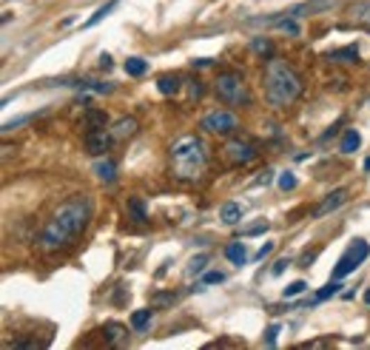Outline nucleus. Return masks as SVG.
Here are the masks:
<instances>
[{"mask_svg": "<svg viewBox=\"0 0 370 350\" xmlns=\"http://www.w3.org/2000/svg\"><path fill=\"white\" fill-rule=\"evenodd\" d=\"M225 257L234 262V265H245L248 262V248H245V242H231L225 248Z\"/></svg>", "mask_w": 370, "mask_h": 350, "instance_id": "obj_16", "label": "nucleus"}, {"mask_svg": "<svg viewBox=\"0 0 370 350\" xmlns=\"http://www.w3.org/2000/svg\"><path fill=\"white\" fill-rule=\"evenodd\" d=\"M220 219L225 222V225H236V222L242 219V205H236V202H225V205L220 208Z\"/></svg>", "mask_w": 370, "mask_h": 350, "instance_id": "obj_17", "label": "nucleus"}, {"mask_svg": "<svg viewBox=\"0 0 370 350\" xmlns=\"http://www.w3.org/2000/svg\"><path fill=\"white\" fill-rule=\"evenodd\" d=\"M126 211H129V219H131V222H137V225L148 222V211H145V202H143L140 197H129Z\"/></svg>", "mask_w": 370, "mask_h": 350, "instance_id": "obj_15", "label": "nucleus"}, {"mask_svg": "<svg viewBox=\"0 0 370 350\" xmlns=\"http://www.w3.org/2000/svg\"><path fill=\"white\" fill-rule=\"evenodd\" d=\"M86 151L91 154V157H103L106 151H111V143H114V137H111V132H106V129H95V132H86Z\"/></svg>", "mask_w": 370, "mask_h": 350, "instance_id": "obj_8", "label": "nucleus"}, {"mask_svg": "<svg viewBox=\"0 0 370 350\" xmlns=\"http://www.w3.org/2000/svg\"><path fill=\"white\" fill-rule=\"evenodd\" d=\"M114 9H117V0H108V3H106V6H100V9L95 12V15H91V17H88V20L83 23V29H91V26H97V23H100L103 17H108V15L114 12Z\"/></svg>", "mask_w": 370, "mask_h": 350, "instance_id": "obj_20", "label": "nucleus"}, {"mask_svg": "<svg viewBox=\"0 0 370 350\" xmlns=\"http://www.w3.org/2000/svg\"><path fill=\"white\" fill-rule=\"evenodd\" d=\"M205 265H208V257H197V260H191L188 273H202V271H205Z\"/></svg>", "mask_w": 370, "mask_h": 350, "instance_id": "obj_31", "label": "nucleus"}, {"mask_svg": "<svg viewBox=\"0 0 370 350\" xmlns=\"http://www.w3.org/2000/svg\"><path fill=\"white\" fill-rule=\"evenodd\" d=\"M214 94L231 109H251L254 106L251 86L245 80V74L236 69H225L217 74V80H214Z\"/></svg>", "mask_w": 370, "mask_h": 350, "instance_id": "obj_4", "label": "nucleus"}, {"mask_svg": "<svg viewBox=\"0 0 370 350\" xmlns=\"http://www.w3.org/2000/svg\"><path fill=\"white\" fill-rule=\"evenodd\" d=\"M339 288H342V279H330L325 288L316 294V302H322V299H328V296H333V294H339Z\"/></svg>", "mask_w": 370, "mask_h": 350, "instance_id": "obj_26", "label": "nucleus"}, {"mask_svg": "<svg viewBox=\"0 0 370 350\" xmlns=\"http://www.w3.org/2000/svg\"><path fill=\"white\" fill-rule=\"evenodd\" d=\"M268 231V222H262V225H254V228H248L245 231V237H257V234H265Z\"/></svg>", "mask_w": 370, "mask_h": 350, "instance_id": "obj_35", "label": "nucleus"}, {"mask_svg": "<svg viewBox=\"0 0 370 350\" xmlns=\"http://www.w3.org/2000/svg\"><path fill=\"white\" fill-rule=\"evenodd\" d=\"M174 299H177V294H154L151 296V305H168Z\"/></svg>", "mask_w": 370, "mask_h": 350, "instance_id": "obj_32", "label": "nucleus"}, {"mask_svg": "<svg viewBox=\"0 0 370 350\" xmlns=\"http://www.w3.org/2000/svg\"><path fill=\"white\" fill-rule=\"evenodd\" d=\"M359 145H362V134L356 129H348L345 137H342V143H339V151H342V154H353Z\"/></svg>", "mask_w": 370, "mask_h": 350, "instance_id": "obj_18", "label": "nucleus"}, {"mask_svg": "<svg viewBox=\"0 0 370 350\" xmlns=\"http://www.w3.org/2000/svg\"><path fill=\"white\" fill-rule=\"evenodd\" d=\"M111 66H114V63H111V57H108V54H100V69H106V72H108Z\"/></svg>", "mask_w": 370, "mask_h": 350, "instance_id": "obj_37", "label": "nucleus"}, {"mask_svg": "<svg viewBox=\"0 0 370 350\" xmlns=\"http://www.w3.org/2000/svg\"><path fill=\"white\" fill-rule=\"evenodd\" d=\"M328 63H359V49L356 46H345V49H333L325 54Z\"/></svg>", "mask_w": 370, "mask_h": 350, "instance_id": "obj_13", "label": "nucleus"}, {"mask_svg": "<svg viewBox=\"0 0 370 350\" xmlns=\"http://www.w3.org/2000/svg\"><path fill=\"white\" fill-rule=\"evenodd\" d=\"M285 265H288V260H280V262H276V265H273V273H276V276H280V273L285 271Z\"/></svg>", "mask_w": 370, "mask_h": 350, "instance_id": "obj_39", "label": "nucleus"}, {"mask_svg": "<svg viewBox=\"0 0 370 350\" xmlns=\"http://www.w3.org/2000/svg\"><path fill=\"white\" fill-rule=\"evenodd\" d=\"M137 129H140V122H137L134 117H120L108 132H111L114 143H122V140H131V137L137 134Z\"/></svg>", "mask_w": 370, "mask_h": 350, "instance_id": "obj_10", "label": "nucleus"}, {"mask_svg": "<svg viewBox=\"0 0 370 350\" xmlns=\"http://www.w3.org/2000/svg\"><path fill=\"white\" fill-rule=\"evenodd\" d=\"M185 83H188V103L200 100L202 94H205V83H202L200 77H191V80H185Z\"/></svg>", "mask_w": 370, "mask_h": 350, "instance_id": "obj_23", "label": "nucleus"}, {"mask_svg": "<svg viewBox=\"0 0 370 350\" xmlns=\"http://www.w3.org/2000/svg\"><path fill=\"white\" fill-rule=\"evenodd\" d=\"M262 91L265 100L273 109H291L299 103V97L305 94V80L296 72L293 63H288L285 57H268L265 69H262Z\"/></svg>", "mask_w": 370, "mask_h": 350, "instance_id": "obj_2", "label": "nucleus"}, {"mask_svg": "<svg viewBox=\"0 0 370 350\" xmlns=\"http://www.w3.org/2000/svg\"><path fill=\"white\" fill-rule=\"evenodd\" d=\"M108 125V114L100 111V109H88L86 117H83V129L86 132H95V129H106Z\"/></svg>", "mask_w": 370, "mask_h": 350, "instance_id": "obj_12", "label": "nucleus"}, {"mask_svg": "<svg viewBox=\"0 0 370 350\" xmlns=\"http://www.w3.org/2000/svg\"><path fill=\"white\" fill-rule=\"evenodd\" d=\"M345 200H348V191H345V188H336V191H330V194L311 211V216H316V219H319V216H328V214H333L336 208H342Z\"/></svg>", "mask_w": 370, "mask_h": 350, "instance_id": "obj_9", "label": "nucleus"}, {"mask_svg": "<svg viewBox=\"0 0 370 350\" xmlns=\"http://www.w3.org/2000/svg\"><path fill=\"white\" fill-rule=\"evenodd\" d=\"M271 174H273V171H262V177H257L254 185H268V182H271Z\"/></svg>", "mask_w": 370, "mask_h": 350, "instance_id": "obj_38", "label": "nucleus"}, {"mask_svg": "<svg viewBox=\"0 0 370 350\" xmlns=\"http://www.w3.org/2000/svg\"><path fill=\"white\" fill-rule=\"evenodd\" d=\"M223 157H225L231 166H248V163H254L257 157H259V148L248 137H231L223 145Z\"/></svg>", "mask_w": 370, "mask_h": 350, "instance_id": "obj_7", "label": "nucleus"}, {"mask_svg": "<svg viewBox=\"0 0 370 350\" xmlns=\"http://www.w3.org/2000/svg\"><path fill=\"white\" fill-rule=\"evenodd\" d=\"M74 86H80V88H86V91H97V94H108L114 86L111 83H97V80H80V83H74Z\"/></svg>", "mask_w": 370, "mask_h": 350, "instance_id": "obj_24", "label": "nucleus"}, {"mask_svg": "<svg viewBox=\"0 0 370 350\" xmlns=\"http://www.w3.org/2000/svg\"><path fill=\"white\" fill-rule=\"evenodd\" d=\"M100 336H103L106 344H126L129 331H126V325H120V322H106L100 328Z\"/></svg>", "mask_w": 370, "mask_h": 350, "instance_id": "obj_11", "label": "nucleus"}, {"mask_svg": "<svg viewBox=\"0 0 370 350\" xmlns=\"http://www.w3.org/2000/svg\"><path fill=\"white\" fill-rule=\"evenodd\" d=\"M38 114L32 111V114H23V117H17V120H9V122H3V134H9V132H15L17 125H23V122H32Z\"/></svg>", "mask_w": 370, "mask_h": 350, "instance_id": "obj_27", "label": "nucleus"}, {"mask_svg": "<svg viewBox=\"0 0 370 350\" xmlns=\"http://www.w3.org/2000/svg\"><path fill=\"white\" fill-rule=\"evenodd\" d=\"M364 302H367V305H370V288H367V291H364Z\"/></svg>", "mask_w": 370, "mask_h": 350, "instance_id": "obj_40", "label": "nucleus"}, {"mask_svg": "<svg viewBox=\"0 0 370 350\" xmlns=\"http://www.w3.org/2000/svg\"><path fill=\"white\" fill-rule=\"evenodd\" d=\"M168 168H171V177L177 182H185V185L202 182L208 168H211L208 143L197 134H185V137L174 140L168 148Z\"/></svg>", "mask_w": 370, "mask_h": 350, "instance_id": "obj_3", "label": "nucleus"}, {"mask_svg": "<svg viewBox=\"0 0 370 350\" xmlns=\"http://www.w3.org/2000/svg\"><path fill=\"white\" fill-rule=\"evenodd\" d=\"M364 171H370V157H367V160H364Z\"/></svg>", "mask_w": 370, "mask_h": 350, "instance_id": "obj_41", "label": "nucleus"}, {"mask_svg": "<svg viewBox=\"0 0 370 350\" xmlns=\"http://www.w3.org/2000/svg\"><path fill=\"white\" fill-rule=\"evenodd\" d=\"M91 216H95V202H91L88 194H72L66 202H60L54 208V214L49 216V222L40 231V250L46 253H57V250H66L86 228Z\"/></svg>", "mask_w": 370, "mask_h": 350, "instance_id": "obj_1", "label": "nucleus"}, {"mask_svg": "<svg viewBox=\"0 0 370 350\" xmlns=\"http://www.w3.org/2000/svg\"><path fill=\"white\" fill-rule=\"evenodd\" d=\"M157 88H160V94H166V97H171V94H177L179 88H182V77L179 74H160L157 77Z\"/></svg>", "mask_w": 370, "mask_h": 350, "instance_id": "obj_14", "label": "nucleus"}, {"mask_svg": "<svg viewBox=\"0 0 370 350\" xmlns=\"http://www.w3.org/2000/svg\"><path fill=\"white\" fill-rule=\"evenodd\" d=\"M200 129L205 134H214V137H231L239 129V117L234 111H228V109H217V111H208L200 120Z\"/></svg>", "mask_w": 370, "mask_h": 350, "instance_id": "obj_5", "label": "nucleus"}, {"mask_svg": "<svg viewBox=\"0 0 370 350\" xmlns=\"http://www.w3.org/2000/svg\"><path fill=\"white\" fill-rule=\"evenodd\" d=\"M148 322H151V310H137V313L131 316V328H134V331H145Z\"/></svg>", "mask_w": 370, "mask_h": 350, "instance_id": "obj_25", "label": "nucleus"}, {"mask_svg": "<svg viewBox=\"0 0 370 350\" xmlns=\"http://www.w3.org/2000/svg\"><path fill=\"white\" fill-rule=\"evenodd\" d=\"M271 250H273V245H271V242H265V245H262V248H259V250L254 253V260H257V262H259V260H265Z\"/></svg>", "mask_w": 370, "mask_h": 350, "instance_id": "obj_34", "label": "nucleus"}, {"mask_svg": "<svg viewBox=\"0 0 370 350\" xmlns=\"http://www.w3.org/2000/svg\"><path fill=\"white\" fill-rule=\"evenodd\" d=\"M211 63H214L211 57H200V60H191V66L194 69H205V66H211Z\"/></svg>", "mask_w": 370, "mask_h": 350, "instance_id": "obj_36", "label": "nucleus"}, {"mask_svg": "<svg viewBox=\"0 0 370 350\" xmlns=\"http://www.w3.org/2000/svg\"><path fill=\"white\" fill-rule=\"evenodd\" d=\"M145 72H148V63L143 57H129L126 60V74L129 77H143Z\"/></svg>", "mask_w": 370, "mask_h": 350, "instance_id": "obj_21", "label": "nucleus"}, {"mask_svg": "<svg viewBox=\"0 0 370 350\" xmlns=\"http://www.w3.org/2000/svg\"><path fill=\"white\" fill-rule=\"evenodd\" d=\"M95 174L103 180V182H114L117 180V163L114 160H103L95 166Z\"/></svg>", "mask_w": 370, "mask_h": 350, "instance_id": "obj_19", "label": "nucleus"}, {"mask_svg": "<svg viewBox=\"0 0 370 350\" xmlns=\"http://www.w3.org/2000/svg\"><path fill=\"white\" fill-rule=\"evenodd\" d=\"M276 333H280V325H271V328L265 331V344H268V347L276 344Z\"/></svg>", "mask_w": 370, "mask_h": 350, "instance_id": "obj_33", "label": "nucleus"}, {"mask_svg": "<svg viewBox=\"0 0 370 350\" xmlns=\"http://www.w3.org/2000/svg\"><path fill=\"white\" fill-rule=\"evenodd\" d=\"M370 257V245L364 242V239H353L351 242V248L339 257V262H336V268H333V273H330V279H345L348 273H353L364 260Z\"/></svg>", "mask_w": 370, "mask_h": 350, "instance_id": "obj_6", "label": "nucleus"}, {"mask_svg": "<svg viewBox=\"0 0 370 350\" xmlns=\"http://www.w3.org/2000/svg\"><path fill=\"white\" fill-rule=\"evenodd\" d=\"M251 49L259 54V57H273V43L268 38H254L251 40Z\"/></svg>", "mask_w": 370, "mask_h": 350, "instance_id": "obj_22", "label": "nucleus"}, {"mask_svg": "<svg viewBox=\"0 0 370 350\" xmlns=\"http://www.w3.org/2000/svg\"><path fill=\"white\" fill-rule=\"evenodd\" d=\"M220 282H225V273L223 271H208L202 276V285H220Z\"/></svg>", "mask_w": 370, "mask_h": 350, "instance_id": "obj_29", "label": "nucleus"}, {"mask_svg": "<svg viewBox=\"0 0 370 350\" xmlns=\"http://www.w3.org/2000/svg\"><path fill=\"white\" fill-rule=\"evenodd\" d=\"M305 288L307 285L302 282V279H296V282H291L288 288H285V299H293V296H299V294H305Z\"/></svg>", "mask_w": 370, "mask_h": 350, "instance_id": "obj_28", "label": "nucleus"}, {"mask_svg": "<svg viewBox=\"0 0 370 350\" xmlns=\"http://www.w3.org/2000/svg\"><path fill=\"white\" fill-rule=\"evenodd\" d=\"M280 188H282V191H293V188H296V177H293L291 171H285V174L280 177Z\"/></svg>", "mask_w": 370, "mask_h": 350, "instance_id": "obj_30", "label": "nucleus"}]
</instances>
